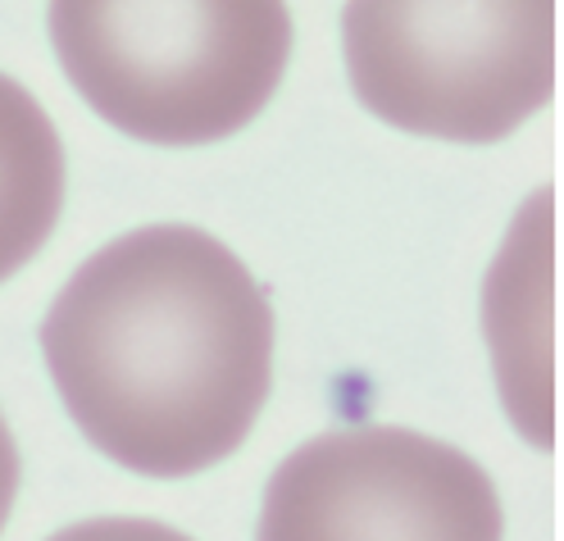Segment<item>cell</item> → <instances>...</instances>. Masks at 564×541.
Masks as SVG:
<instances>
[{"instance_id": "obj_7", "label": "cell", "mask_w": 564, "mask_h": 541, "mask_svg": "<svg viewBox=\"0 0 564 541\" xmlns=\"http://www.w3.org/2000/svg\"><path fill=\"white\" fill-rule=\"evenodd\" d=\"M19 446H14V432L6 423V414H0V528L10 523V510H14V496H19Z\"/></svg>"}, {"instance_id": "obj_6", "label": "cell", "mask_w": 564, "mask_h": 541, "mask_svg": "<svg viewBox=\"0 0 564 541\" xmlns=\"http://www.w3.org/2000/svg\"><path fill=\"white\" fill-rule=\"evenodd\" d=\"M46 541H192L183 537L178 528L169 523H155V519H87V523H74Z\"/></svg>"}, {"instance_id": "obj_2", "label": "cell", "mask_w": 564, "mask_h": 541, "mask_svg": "<svg viewBox=\"0 0 564 541\" xmlns=\"http://www.w3.org/2000/svg\"><path fill=\"white\" fill-rule=\"evenodd\" d=\"M51 42L91 110L151 147H205L282 83L292 14L273 0H64Z\"/></svg>"}, {"instance_id": "obj_3", "label": "cell", "mask_w": 564, "mask_h": 541, "mask_svg": "<svg viewBox=\"0 0 564 541\" xmlns=\"http://www.w3.org/2000/svg\"><path fill=\"white\" fill-rule=\"evenodd\" d=\"M346 74L382 123L501 141L555 87L551 0H365L341 10Z\"/></svg>"}, {"instance_id": "obj_1", "label": "cell", "mask_w": 564, "mask_h": 541, "mask_svg": "<svg viewBox=\"0 0 564 541\" xmlns=\"http://www.w3.org/2000/svg\"><path fill=\"white\" fill-rule=\"evenodd\" d=\"M42 355L83 437L141 478H192L256 428L273 305L232 250L187 224L100 246L42 318Z\"/></svg>"}, {"instance_id": "obj_5", "label": "cell", "mask_w": 564, "mask_h": 541, "mask_svg": "<svg viewBox=\"0 0 564 541\" xmlns=\"http://www.w3.org/2000/svg\"><path fill=\"white\" fill-rule=\"evenodd\" d=\"M64 147L37 96L0 74V282L14 278L59 224Z\"/></svg>"}, {"instance_id": "obj_4", "label": "cell", "mask_w": 564, "mask_h": 541, "mask_svg": "<svg viewBox=\"0 0 564 541\" xmlns=\"http://www.w3.org/2000/svg\"><path fill=\"white\" fill-rule=\"evenodd\" d=\"M497 487L465 451L414 428L356 423L273 468L256 541H501Z\"/></svg>"}]
</instances>
